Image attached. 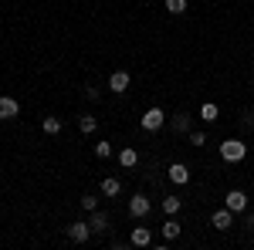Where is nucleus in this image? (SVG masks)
<instances>
[{
	"mask_svg": "<svg viewBox=\"0 0 254 250\" xmlns=\"http://www.w3.org/2000/svg\"><path fill=\"white\" fill-rule=\"evenodd\" d=\"M224 206H227L231 213H244V210H248V196H244L241 190H227V200H224Z\"/></svg>",
	"mask_w": 254,
	"mask_h": 250,
	"instance_id": "nucleus-7",
	"label": "nucleus"
},
{
	"mask_svg": "<svg viewBox=\"0 0 254 250\" xmlns=\"http://www.w3.org/2000/svg\"><path fill=\"white\" fill-rule=\"evenodd\" d=\"M190 146H207V135L203 132H190Z\"/></svg>",
	"mask_w": 254,
	"mask_h": 250,
	"instance_id": "nucleus-23",
	"label": "nucleus"
},
{
	"mask_svg": "<svg viewBox=\"0 0 254 250\" xmlns=\"http://www.w3.org/2000/svg\"><path fill=\"white\" fill-rule=\"evenodd\" d=\"M41 129H44V132H48V135H58V132H61V118L48 115V118H44V122H41Z\"/></svg>",
	"mask_w": 254,
	"mask_h": 250,
	"instance_id": "nucleus-18",
	"label": "nucleus"
},
{
	"mask_svg": "<svg viewBox=\"0 0 254 250\" xmlns=\"http://www.w3.org/2000/svg\"><path fill=\"white\" fill-rule=\"evenodd\" d=\"M217 115H220V108H217L214 101H207V105L200 108V118H203V122H217Z\"/></svg>",
	"mask_w": 254,
	"mask_h": 250,
	"instance_id": "nucleus-19",
	"label": "nucleus"
},
{
	"mask_svg": "<svg viewBox=\"0 0 254 250\" xmlns=\"http://www.w3.org/2000/svg\"><path fill=\"white\" fill-rule=\"evenodd\" d=\"M81 210H85V213L98 210V200H95V196H92V193H85V196H81Z\"/></svg>",
	"mask_w": 254,
	"mask_h": 250,
	"instance_id": "nucleus-22",
	"label": "nucleus"
},
{
	"mask_svg": "<svg viewBox=\"0 0 254 250\" xmlns=\"http://www.w3.org/2000/svg\"><path fill=\"white\" fill-rule=\"evenodd\" d=\"M210 223H214L217 230H231V227H234V213L224 206V210H217L214 216H210Z\"/></svg>",
	"mask_w": 254,
	"mask_h": 250,
	"instance_id": "nucleus-10",
	"label": "nucleus"
},
{
	"mask_svg": "<svg viewBox=\"0 0 254 250\" xmlns=\"http://www.w3.org/2000/svg\"><path fill=\"white\" fill-rule=\"evenodd\" d=\"M166 176H170V179H173L176 186H187V183H190V169H187V166H183V162H173V166H170V169H166Z\"/></svg>",
	"mask_w": 254,
	"mask_h": 250,
	"instance_id": "nucleus-9",
	"label": "nucleus"
},
{
	"mask_svg": "<svg viewBox=\"0 0 254 250\" xmlns=\"http://www.w3.org/2000/svg\"><path fill=\"white\" fill-rule=\"evenodd\" d=\"M92 233H95V230H92V223H81V220L68 223V240H71V244H85Z\"/></svg>",
	"mask_w": 254,
	"mask_h": 250,
	"instance_id": "nucleus-3",
	"label": "nucleus"
},
{
	"mask_svg": "<svg viewBox=\"0 0 254 250\" xmlns=\"http://www.w3.org/2000/svg\"><path fill=\"white\" fill-rule=\"evenodd\" d=\"M78 129H81V135H92L98 129V118L95 115H81L78 118Z\"/></svg>",
	"mask_w": 254,
	"mask_h": 250,
	"instance_id": "nucleus-16",
	"label": "nucleus"
},
{
	"mask_svg": "<svg viewBox=\"0 0 254 250\" xmlns=\"http://www.w3.org/2000/svg\"><path fill=\"white\" fill-rule=\"evenodd\" d=\"M119 193H122V179L105 176V179H102V196H119Z\"/></svg>",
	"mask_w": 254,
	"mask_h": 250,
	"instance_id": "nucleus-12",
	"label": "nucleus"
},
{
	"mask_svg": "<svg viewBox=\"0 0 254 250\" xmlns=\"http://www.w3.org/2000/svg\"><path fill=\"white\" fill-rule=\"evenodd\" d=\"M85 98H88V101H98V88H95V85L85 88Z\"/></svg>",
	"mask_w": 254,
	"mask_h": 250,
	"instance_id": "nucleus-24",
	"label": "nucleus"
},
{
	"mask_svg": "<svg viewBox=\"0 0 254 250\" xmlns=\"http://www.w3.org/2000/svg\"><path fill=\"white\" fill-rule=\"evenodd\" d=\"M136 162H139V152L132 146H122V149H119V166H122V169H132Z\"/></svg>",
	"mask_w": 254,
	"mask_h": 250,
	"instance_id": "nucleus-11",
	"label": "nucleus"
},
{
	"mask_svg": "<svg viewBox=\"0 0 254 250\" xmlns=\"http://www.w3.org/2000/svg\"><path fill=\"white\" fill-rule=\"evenodd\" d=\"M129 85H132V75L129 71H112L109 75V92H116V95H122Z\"/></svg>",
	"mask_w": 254,
	"mask_h": 250,
	"instance_id": "nucleus-6",
	"label": "nucleus"
},
{
	"mask_svg": "<svg viewBox=\"0 0 254 250\" xmlns=\"http://www.w3.org/2000/svg\"><path fill=\"white\" fill-rule=\"evenodd\" d=\"M190 122H193V118L187 115V112H180V115L173 118V132H187L190 135Z\"/></svg>",
	"mask_w": 254,
	"mask_h": 250,
	"instance_id": "nucleus-17",
	"label": "nucleus"
},
{
	"mask_svg": "<svg viewBox=\"0 0 254 250\" xmlns=\"http://www.w3.org/2000/svg\"><path fill=\"white\" fill-rule=\"evenodd\" d=\"M149 210H153V203L146 200V193H136V196L129 200V213H132L136 220H142V216H149Z\"/></svg>",
	"mask_w": 254,
	"mask_h": 250,
	"instance_id": "nucleus-4",
	"label": "nucleus"
},
{
	"mask_svg": "<svg viewBox=\"0 0 254 250\" xmlns=\"http://www.w3.org/2000/svg\"><path fill=\"white\" fill-rule=\"evenodd\" d=\"M139 125H142L146 132H159V129L166 125V112H163V108H146L142 118H139Z\"/></svg>",
	"mask_w": 254,
	"mask_h": 250,
	"instance_id": "nucleus-2",
	"label": "nucleus"
},
{
	"mask_svg": "<svg viewBox=\"0 0 254 250\" xmlns=\"http://www.w3.org/2000/svg\"><path fill=\"white\" fill-rule=\"evenodd\" d=\"M20 115V101L10 95H0V122H7V118H17Z\"/></svg>",
	"mask_w": 254,
	"mask_h": 250,
	"instance_id": "nucleus-5",
	"label": "nucleus"
},
{
	"mask_svg": "<svg viewBox=\"0 0 254 250\" xmlns=\"http://www.w3.org/2000/svg\"><path fill=\"white\" fill-rule=\"evenodd\" d=\"M95 155H98V159H109V155H112V142H105V139L95 142Z\"/></svg>",
	"mask_w": 254,
	"mask_h": 250,
	"instance_id": "nucleus-21",
	"label": "nucleus"
},
{
	"mask_svg": "<svg viewBox=\"0 0 254 250\" xmlns=\"http://www.w3.org/2000/svg\"><path fill=\"white\" fill-rule=\"evenodd\" d=\"M163 3H166V10H170V14H183V10H187V0H163Z\"/></svg>",
	"mask_w": 254,
	"mask_h": 250,
	"instance_id": "nucleus-20",
	"label": "nucleus"
},
{
	"mask_svg": "<svg viewBox=\"0 0 254 250\" xmlns=\"http://www.w3.org/2000/svg\"><path fill=\"white\" fill-rule=\"evenodd\" d=\"M159 206H163V213H166V216H176V213L183 210V200H180V196H166Z\"/></svg>",
	"mask_w": 254,
	"mask_h": 250,
	"instance_id": "nucleus-13",
	"label": "nucleus"
},
{
	"mask_svg": "<svg viewBox=\"0 0 254 250\" xmlns=\"http://www.w3.org/2000/svg\"><path fill=\"white\" fill-rule=\"evenodd\" d=\"M244 155H248V146L241 139H224L220 142V159L224 162H244Z\"/></svg>",
	"mask_w": 254,
	"mask_h": 250,
	"instance_id": "nucleus-1",
	"label": "nucleus"
},
{
	"mask_svg": "<svg viewBox=\"0 0 254 250\" xmlns=\"http://www.w3.org/2000/svg\"><path fill=\"white\" fill-rule=\"evenodd\" d=\"M92 230H95V233H105V230H109V213L92 210Z\"/></svg>",
	"mask_w": 254,
	"mask_h": 250,
	"instance_id": "nucleus-14",
	"label": "nucleus"
},
{
	"mask_svg": "<svg viewBox=\"0 0 254 250\" xmlns=\"http://www.w3.org/2000/svg\"><path fill=\"white\" fill-rule=\"evenodd\" d=\"M129 244H132V247H149V244H153V230H149V227H132Z\"/></svg>",
	"mask_w": 254,
	"mask_h": 250,
	"instance_id": "nucleus-8",
	"label": "nucleus"
},
{
	"mask_svg": "<svg viewBox=\"0 0 254 250\" xmlns=\"http://www.w3.org/2000/svg\"><path fill=\"white\" fill-rule=\"evenodd\" d=\"M180 230H183V227L176 223V216H170V220L163 223V237H166V240H176V237H180Z\"/></svg>",
	"mask_w": 254,
	"mask_h": 250,
	"instance_id": "nucleus-15",
	"label": "nucleus"
}]
</instances>
